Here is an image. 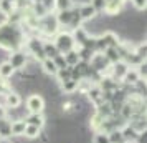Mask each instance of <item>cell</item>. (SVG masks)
Masks as SVG:
<instances>
[{"instance_id": "obj_18", "label": "cell", "mask_w": 147, "mask_h": 143, "mask_svg": "<svg viewBox=\"0 0 147 143\" xmlns=\"http://www.w3.org/2000/svg\"><path fill=\"white\" fill-rule=\"evenodd\" d=\"M71 17H73V10H60L56 15V22L58 25H69Z\"/></svg>"}, {"instance_id": "obj_7", "label": "cell", "mask_w": 147, "mask_h": 143, "mask_svg": "<svg viewBox=\"0 0 147 143\" xmlns=\"http://www.w3.org/2000/svg\"><path fill=\"white\" fill-rule=\"evenodd\" d=\"M89 102L93 103L94 107H98L99 103H102V90L98 87V85H91V88L86 92Z\"/></svg>"}, {"instance_id": "obj_3", "label": "cell", "mask_w": 147, "mask_h": 143, "mask_svg": "<svg viewBox=\"0 0 147 143\" xmlns=\"http://www.w3.org/2000/svg\"><path fill=\"white\" fill-rule=\"evenodd\" d=\"M28 113H43L45 112V98L38 93H32L27 98Z\"/></svg>"}, {"instance_id": "obj_6", "label": "cell", "mask_w": 147, "mask_h": 143, "mask_svg": "<svg viewBox=\"0 0 147 143\" xmlns=\"http://www.w3.org/2000/svg\"><path fill=\"white\" fill-rule=\"evenodd\" d=\"M25 123L27 125H33V127H38L40 130H43V127L47 125V118L43 113H28L25 118Z\"/></svg>"}, {"instance_id": "obj_23", "label": "cell", "mask_w": 147, "mask_h": 143, "mask_svg": "<svg viewBox=\"0 0 147 143\" xmlns=\"http://www.w3.org/2000/svg\"><path fill=\"white\" fill-rule=\"evenodd\" d=\"M56 78H58V82H65V80H69V77H71V67H66V68H60L58 72H56Z\"/></svg>"}, {"instance_id": "obj_28", "label": "cell", "mask_w": 147, "mask_h": 143, "mask_svg": "<svg viewBox=\"0 0 147 143\" xmlns=\"http://www.w3.org/2000/svg\"><path fill=\"white\" fill-rule=\"evenodd\" d=\"M91 5H93V8L96 10V14H98V12H101V10H104L106 0H93V2H91Z\"/></svg>"}, {"instance_id": "obj_26", "label": "cell", "mask_w": 147, "mask_h": 143, "mask_svg": "<svg viewBox=\"0 0 147 143\" xmlns=\"http://www.w3.org/2000/svg\"><path fill=\"white\" fill-rule=\"evenodd\" d=\"M137 75H139V78H144V80H146V75H147V65H146V60L140 62L139 65H137Z\"/></svg>"}, {"instance_id": "obj_15", "label": "cell", "mask_w": 147, "mask_h": 143, "mask_svg": "<svg viewBox=\"0 0 147 143\" xmlns=\"http://www.w3.org/2000/svg\"><path fill=\"white\" fill-rule=\"evenodd\" d=\"M40 63H41V68H43V72H45L47 75H53V77L56 75L58 68H56V65H55V62L51 60V58H43Z\"/></svg>"}, {"instance_id": "obj_32", "label": "cell", "mask_w": 147, "mask_h": 143, "mask_svg": "<svg viewBox=\"0 0 147 143\" xmlns=\"http://www.w3.org/2000/svg\"><path fill=\"white\" fill-rule=\"evenodd\" d=\"M126 143H137V142H126Z\"/></svg>"}, {"instance_id": "obj_13", "label": "cell", "mask_w": 147, "mask_h": 143, "mask_svg": "<svg viewBox=\"0 0 147 143\" xmlns=\"http://www.w3.org/2000/svg\"><path fill=\"white\" fill-rule=\"evenodd\" d=\"M63 57H65V62H66V67H76L80 63V57H78V50L76 48L63 53Z\"/></svg>"}, {"instance_id": "obj_9", "label": "cell", "mask_w": 147, "mask_h": 143, "mask_svg": "<svg viewBox=\"0 0 147 143\" xmlns=\"http://www.w3.org/2000/svg\"><path fill=\"white\" fill-rule=\"evenodd\" d=\"M25 127H27V123H25V120H23V118L10 122V131H12V136H23Z\"/></svg>"}, {"instance_id": "obj_29", "label": "cell", "mask_w": 147, "mask_h": 143, "mask_svg": "<svg viewBox=\"0 0 147 143\" xmlns=\"http://www.w3.org/2000/svg\"><path fill=\"white\" fill-rule=\"evenodd\" d=\"M136 142H137V143H147V131H140Z\"/></svg>"}, {"instance_id": "obj_31", "label": "cell", "mask_w": 147, "mask_h": 143, "mask_svg": "<svg viewBox=\"0 0 147 143\" xmlns=\"http://www.w3.org/2000/svg\"><path fill=\"white\" fill-rule=\"evenodd\" d=\"M0 118H7V108L0 107Z\"/></svg>"}, {"instance_id": "obj_25", "label": "cell", "mask_w": 147, "mask_h": 143, "mask_svg": "<svg viewBox=\"0 0 147 143\" xmlns=\"http://www.w3.org/2000/svg\"><path fill=\"white\" fill-rule=\"evenodd\" d=\"M55 5L58 10H71L73 2L71 0H55Z\"/></svg>"}, {"instance_id": "obj_12", "label": "cell", "mask_w": 147, "mask_h": 143, "mask_svg": "<svg viewBox=\"0 0 147 143\" xmlns=\"http://www.w3.org/2000/svg\"><path fill=\"white\" fill-rule=\"evenodd\" d=\"M121 133H122V136H124V140H126V142H136V140H137V136H139V133H137V131L129 125V123H126L124 127H121Z\"/></svg>"}, {"instance_id": "obj_1", "label": "cell", "mask_w": 147, "mask_h": 143, "mask_svg": "<svg viewBox=\"0 0 147 143\" xmlns=\"http://www.w3.org/2000/svg\"><path fill=\"white\" fill-rule=\"evenodd\" d=\"M25 34L15 23H0V48L15 52L23 45Z\"/></svg>"}, {"instance_id": "obj_21", "label": "cell", "mask_w": 147, "mask_h": 143, "mask_svg": "<svg viewBox=\"0 0 147 143\" xmlns=\"http://www.w3.org/2000/svg\"><path fill=\"white\" fill-rule=\"evenodd\" d=\"M15 8V2H10V0H0V14L3 15H10Z\"/></svg>"}, {"instance_id": "obj_19", "label": "cell", "mask_w": 147, "mask_h": 143, "mask_svg": "<svg viewBox=\"0 0 147 143\" xmlns=\"http://www.w3.org/2000/svg\"><path fill=\"white\" fill-rule=\"evenodd\" d=\"M61 92H65L66 95H71L74 92H78V82H74V80H65V82H61Z\"/></svg>"}, {"instance_id": "obj_22", "label": "cell", "mask_w": 147, "mask_h": 143, "mask_svg": "<svg viewBox=\"0 0 147 143\" xmlns=\"http://www.w3.org/2000/svg\"><path fill=\"white\" fill-rule=\"evenodd\" d=\"M107 135H109V142H111V143H126L124 136H122V133H121V128L113 130V131H111V133H107Z\"/></svg>"}, {"instance_id": "obj_24", "label": "cell", "mask_w": 147, "mask_h": 143, "mask_svg": "<svg viewBox=\"0 0 147 143\" xmlns=\"http://www.w3.org/2000/svg\"><path fill=\"white\" fill-rule=\"evenodd\" d=\"M93 143H111L109 142V135L104 131H94Z\"/></svg>"}, {"instance_id": "obj_4", "label": "cell", "mask_w": 147, "mask_h": 143, "mask_svg": "<svg viewBox=\"0 0 147 143\" xmlns=\"http://www.w3.org/2000/svg\"><path fill=\"white\" fill-rule=\"evenodd\" d=\"M27 47H28V50H30V53L33 55L35 60L41 62L45 58V53H43V42H41L38 37L30 38V40L27 42Z\"/></svg>"}, {"instance_id": "obj_14", "label": "cell", "mask_w": 147, "mask_h": 143, "mask_svg": "<svg viewBox=\"0 0 147 143\" xmlns=\"http://www.w3.org/2000/svg\"><path fill=\"white\" fill-rule=\"evenodd\" d=\"M15 73L13 67L8 63V62H2L0 63V78L2 80H8V78H12Z\"/></svg>"}, {"instance_id": "obj_8", "label": "cell", "mask_w": 147, "mask_h": 143, "mask_svg": "<svg viewBox=\"0 0 147 143\" xmlns=\"http://www.w3.org/2000/svg\"><path fill=\"white\" fill-rule=\"evenodd\" d=\"M22 105V96L17 92H10L5 95V108H18Z\"/></svg>"}, {"instance_id": "obj_20", "label": "cell", "mask_w": 147, "mask_h": 143, "mask_svg": "<svg viewBox=\"0 0 147 143\" xmlns=\"http://www.w3.org/2000/svg\"><path fill=\"white\" fill-rule=\"evenodd\" d=\"M41 133V130L38 127H33V125H27L25 127V131H23V136L28 138V140H35V138H38Z\"/></svg>"}, {"instance_id": "obj_10", "label": "cell", "mask_w": 147, "mask_h": 143, "mask_svg": "<svg viewBox=\"0 0 147 143\" xmlns=\"http://www.w3.org/2000/svg\"><path fill=\"white\" fill-rule=\"evenodd\" d=\"M78 14H80L81 20H93L94 17H96V10L93 8L91 3H84V5H81Z\"/></svg>"}, {"instance_id": "obj_27", "label": "cell", "mask_w": 147, "mask_h": 143, "mask_svg": "<svg viewBox=\"0 0 147 143\" xmlns=\"http://www.w3.org/2000/svg\"><path fill=\"white\" fill-rule=\"evenodd\" d=\"M53 62H55V65H56V68L60 70V68H66V62H65V57L63 55H56L53 58Z\"/></svg>"}, {"instance_id": "obj_30", "label": "cell", "mask_w": 147, "mask_h": 143, "mask_svg": "<svg viewBox=\"0 0 147 143\" xmlns=\"http://www.w3.org/2000/svg\"><path fill=\"white\" fill-rule=\"evenodd\" d=\"M134 5L139 8V10H144L146 8V0H134Z\"/></svg>"}, {"instance_id": "obj_17", "label": "cell", "mask_w": 147, "mask_h": 143, "mask_svg": "<svg viewBox=\"0 0 147 143\" xmlns=\"http://www.w3.org/2000/svg\"><path fill=\"white\" fill-rule=\"evenodd\" d=\"M43 53H45V58H51L53 60L56 55H60V52H58V48L55 47L53 42H45L43 43Z\"/></svg>"}, {"instance_id": "obj_11", "label": "cell", "mask_w": 147, "mask_h": 143, "mask_svg": "<svg viewBox=\"0 0 147 143\" xmlns=\"http://www.w3.org/2000/svg\"><path fill=\"white\" fill-rule=\"evenodd\" d=\"M137 80H140L139 75H137V70H134V68H129L126 72V75H124V78H122V85H126V87H134L136 83H137Z\"/></svg>"}, {"instance_id": "obj_33", "label": "cell", "mask_w": 147, "mask_h": 143, "mask_svg": "<svg viewBox=\"0 0 147 143\" xmlns=\"http://www.w3.org/2000/svg\"><path fill=\"white\" fill-rule=\"evenodd\" d=\"M35 2H43V0H35Z\"/></svg>"}, {"instance_id": "obj_2", "label": "cell", "mask_w": 147, "mask_h": 143, "mask_svg": "<svg viewBox=\"0 0 147 143\" xmlns=\"http://www.w3.org/2000/svg\"><path fill=\"white\" fill-rule=\"evenodd\" d=\"M53 43H55V47L58 48V52H60L61 55L69 52V50H73V48H76V43H74V40H73V35L68 34V32H60V34L56 35V38H55Z\"/></svg>"}, {"instance_id": "obj_16", "label": "cell", "mask_w": 147, "mask_h": 143, "mask_svg": "<svg viewBox=\"0 0 147 143\" xmlns=\"http://www.w3.org/2000/svg\"><path fill=\"white\" fill-rule=\"evenodd\" d=\"M7 138H12L10 122L8 118H0V140H7Z\"/></svg>"}, {"instance_id": "obj_5", "label": "cell", "mask_w": 147, "mask_h": 143, "mask_svg": "<svg viewBox=\"0 0 147 143\" xmlns=\"http://www.w3.org/2000/svg\"><path fill=\"white\" fill-rule=\"evenodd\" d=\"M8 63L13 67V70H23L28 63V57L23 53V52H20V50H15V52H12V55H10Z\"/></svg>"}]
</instances>
